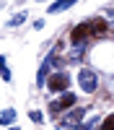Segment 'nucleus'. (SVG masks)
Here are the masks:
<instances>
[{
  "instance_id": "1",
  "label": "nucleus",
  "mask_w": 114,
  "mask_h": 130,
  "mask_svg": "<svg viewBox=\"0 0 114 130\" xmlns=\"http://www.w3.org/2000/svg\"><path fill=\"white\" fill-rule=\"evenodd\" d=\"M104 31H106V21L104 18H91V21H83V24H78L75 29H73V44H83L86 39H93V37H101Z\"/></svg>"
},
{
  "instance_id": "2",
  "label": "nucleus",
  "mask_w": 114,
  "mask_h": 130,
  "mask_svg": "<svg viewBox=\"0 0 114 130\" xmlns=\"http://www.w3.org/2000/svg\"><path fill=\"white\" fill-rule=\"evenodd\" d=\"M44 86L52 91V94H60V91H65L67 86H70V78H67V73H52L49 75V81H44Z\"/></svg>"
},
{
  "instance_id": "3",
  "label": "nucleus",
  "mask_w": 114,
  "mask_h": 130,
  "mask_svg": "<svg viewBox=\"0 0 114 130\" xmlns=\"http://www.w3.org/2000/svg\"><path fill=\"white\" fill-rule=\"evenodd\" d=\"M78 83H80V89L86 91V94H93V91L99 89L96 75H93L91 70H86V68H83V70H78Z\"/></svg>"
},
{
  "instance_id": "4",
  "label": "nucleus",
  "mask_w": 114,
  "mask_h": 130,
  "mask_svg": "<svg viewBox=\"0 0 114 130\" xmlns=\"http://www.w3.org/2000/svg\"><path fill=\"white\" fill-rule=\"evenodd\" d=\"M70 107H75V94L65 91V94H62V96H60L57 102H52V104H49V109L55 112V115H60V112H67Z\"/></svg>"
},
{
  "instance_id": "5",
  "label": "nucleus",
  "mask_w": 114,
  "mask_h": 130,
  "mask_svg": "<svg viewBox=\"0 0 114 130\" xmlns=\"http://www.w3.org/2000/svg\"><path fill=\"white\" fill-rule=\"evenodd\" d=\"M55 60H57V50H52L49 55L44 57L39 73H36V86H44V81H47V75H49V70H52V65H55Z\"/></svg>"
},
{
  "instance_id": "6",
  "label": "nucleus",
  "mask_w": 114,
  "mask_h": 130,
  "mask_svg": "<svg viewBox=\"0 0 114 130\" xmlns=\"http://www.w3.org/2000/svg\"><path fill=\"white\" fill-rule=\"evenodd\" d=\"M83 117H86V109H83V107H70V112L62 117V122L60 125H65V127H75Z\"/></svg>"
},
{
  "instance_id": "7",
  "label": "nucleus",
  "mask_w": 114,
  "mask_h": 130,
  "mask_svg": "<svg viewBox=\"0 0 114 130\" xmlns=\"http://www.w3.org/2000/svg\"><path fill=\"white\" fill-rule=\"evenodd\" d=\"M78 0H55V3L49 5V13H62V10H67V8H73Z\"/></svg>"
},
{
  "instance_id": "8",
  "label": "nucleus",
  "mask_w": 114,
  "mask_h": 130,
  "mask_svg": "<svg viewBox=\"0 0 114 130\" xmlns=\"http://www.w3.org/2000/svg\"><path fill=\"white\" fill-rule=\"evenodd\" d=\"M16 120V109H3V115H0V125H10V122H13Z\"/></svg>"
},
{
  "instance_id": "9",
  "label": "nucleus",
  "mask_w": 114,
  "mask_h": 130,
  "mask_svg": "<svg viewBox=\"0 0 114 130\" xmlns=\"http://www.w3.org/2000/svg\"><path fill=\"white\" fill-rule=\"evenodd\" d=\"M5 60H8V57H0V78H3V81H10V70H8Z\"/></svg>"
},
{
  "instance_id": "10",
  "label": "nucleus",
  "mask_w": 114,
  "mask_h": 130,
  "mask_svg": "<svg viewBox=\"0 0 114 130\" xmlns=\"http://www.w3.org/2000/svg\"><path fill=\"white\" fill-rule=\"evenodd\" d=\"M99 130H114V112H111V115L106 117V120H104V125H101Z\"/></svg>"
},
{
  "instance_id": "11",
  "label": "nucleus",
  "mask_w": 114,
  "mask_h": 130,
  "mask_svg": "<svg viewBox=\"0 0 114 130\" xmlns=\"http://www.w3.org/2000/svg\"><path fill=\"white\" fill-rule=\"evenodd\" d=\"M24 21H26V13H18L16 18H10V26H21Z\"/></svg>"
},
{
  "instance_id": "12",
  "label": "nucleus",
  "mask_w": 114,
  "mask_h": 130,
  "mask_svg": "<svg viewBox=\"0 0 114 130\" xmlns=\"http://www.w3.org/2000/svg\"><path fill=\"white\" fill-rule=\"evenodd\" d=\"M96 122H101V120H99V117H93V120H88L86 125H83V127H78V130H93V127H96Z\"/></svg>"
},
{
  "instance_id": "13",
  "label": "nucleus",
  "mask_w": 114,
  "mask_h": 130,
  "mask_svg": "<svg viewBox=\"0 0 114 130\" xmlns=\"http://www.w3.org/2000/svg\"><path fill=\"white\" fill-rule=\"evenodd\" d=\"M29 117H31V120H34L36 125L41 122V112H36V109H31V112H29Z\"/></svg>"
},
{
  "instance_id": "14",
  "label": "nucleus",
  "mask_w": 114,
  "mask_h": 130,
  "mask_svg": "<svg viewBox=\"0 0 114 130\" xmlns=\"http://www.w3.org/2000/svg\"><path fill=\"white\" fill-rule=\"evenodd\" d=\"M8 130H18V127H8Z\"/></svg>"
}]
</instances>
